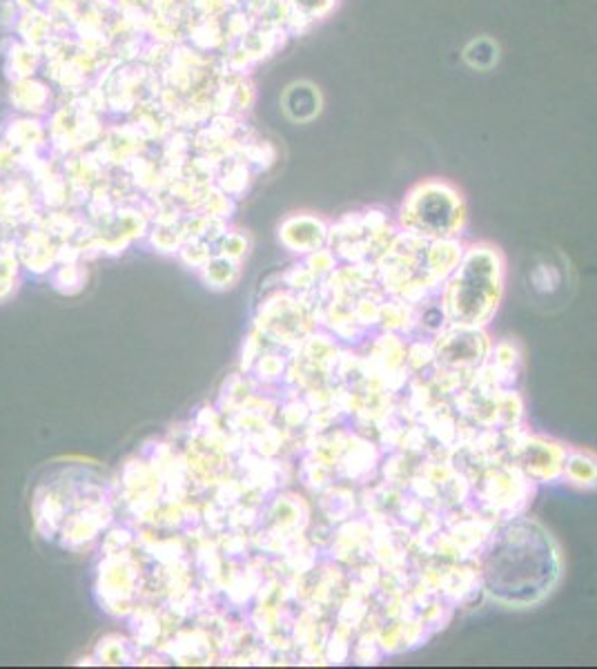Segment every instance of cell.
Segmentation results:
<instances>
[{
  "mask_svg": "<svg viewBox=\"0 0 597 669\" xmlns=\"http://www.w3.org/2000/svg\"><path fill=\"white\" fill-rule=\"evenodd\" d=\"M408 212L419 228L442 232L459 215V199L444 183H424L408 199Z\"/></svg>",
  "mask_w": 597,
  "mask_h": 669,
  "instance_id": "obj_1",
  "label": "cell"
},
{
  "mask_svg": "<svg viewBox=\"0 0 597 669\" xmlns=\"http://www.w3.org/2000/svg\"><path fill=\"white\" fill-rule=\"evenodd\" d=\"M466 50L471 52H479V56H471L466 58V63L475 67V70H491V67L497 63L499 58V47L491 38H475V41L466 47Z\"/></svg>",
  "mask_w": 597,
  "mask_h": 669,
  "instance_id": "obj_2",
  "label": "cell"
}]
</instances>
